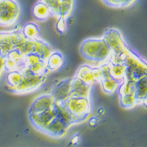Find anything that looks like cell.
<instances>
[{
  "instance_id": "obj_1",
  "label": "cell",
  "mask_w": 147,
  "mask_h": 147,
  "mask_svg": "<svg viewBox=\"0 0 147 147\" xmlns=\"http://www.w3.org/2000/svg\"><path fill=\"white\" fill-rule=\"evenodd\" d=\"M79 52L89 61L105 63L109 61L112 51L103 38H89L80 45Z\"/></svg>"
},
{
  "instance_id": "obj_2",
  "label": "cell",
  "mask_w": 147,
  "mask_h": 147,
  "mask_svg": "<svg viewBox=\"0 0 147 147\" xmlns=\"http://www.w3.org/2000/svg\"><path fill=\"white\" fill-rule=\"evenodd\" d=\"M65 107L74 119L75 124L85 121L91 110L90 97L71 96L64 101Z\"/></svg>"
},
{
  "instance_id": "obj_3",
  "label": "cell",
  "mask_w": 147,
  "mask_h": 147,
  "mask_svg": "<svg viewBox=\"0 0 147 147\" xmlns=\"http://www.w3.org/2000/svg\"><path fill=\"white\" fill-rule=\"evenodd\" d=\"M124 63L126 66L125 79L136 82L147 76V61L129 48Z\"/></svg>"
},
{
  "instance_id": "obj_4",
  "label": "cell",
  "mask_w": 147,
  "mask_h": 147,
  "mask_svg": "<svg viewBox=\"0 0 147 147\" xmlns=\"http://www.w3.org/2000/svg\"><path fill=\"white\" fill-rule=\"evenodd\" d=\"M21 8L17 0H0V27L10 28L17 24Z\"/></svg>"
},
{
  "instance_id": "obj_5",
  "label": "cell",
  "mask_w": 147,
  "mask_h": 147,
  "mask_svg": "<svg viewBox=\"0 0 147 147\" xmlns=\"http://www.w3.org/2000/svg\"><path fill=\"white\" fill-rule=\"evenodd\" d=\"M22 73V80L20 85L11 91L17 94H24L32 92L40 88L46 78V74H36L27 68L20 69Z\"/></svg>"
},
{
  "instance_id": "obj_6",
  "label": "cell",
  "mask_w": 147,
  "mask_h": 147,
  "mask_svg": "<svg viewBox=\"0 0 147 147\" xmlns=\"http://www.w3.org/2000/svg\"><path fill=\"white\" fill-rule=\"evenodd\" d=\"M103 39L107 43L112 51V55H118L127 48V43L119 30L109 28L103 34Z\"/></svg>"
},
{
  "instance_id": "obj_7",
  "label": "cell",
  "mask_w": 147,
  "mask_h": 147,
  "mask_svg": "<svg viewBox=\"0 0 147 147\" xmlns=\"http://www.w3.org/2000/svg\"><path fill=\"white\" fill-rule=\"evenodd\" d=\"M48 6L52 16L57 17H70L74 9L75 0H40Z\"/></svg>"
},
{
  "instance_id": "obj_8",
  "label": "cell",
  "mask_w": 147,
  "mask_h": 147,
  "mask_svg": "<svg viewBox=\"0 0 147 147\" xmlns=\"http://www.w3.org/2000/svg\"><path fill=\"white\" fill-rule=\"evenodd\" d=\"M75 76L88 85H92L94 82H100L102 80V70L99 67L83 64L78 68Z\"/></svg>"
},
{
  "instance_id": "obj_9",
  "label": "cell",
  "mask_w": 147,
  "mask_h": 147,
  "mask_svg": "<svg viewBox=\"0 0 147 147\" xmlns=\"http://www.w3.org/2000/svg\"><path fill=\"white\" fill-rule=\"evenodd\" d=\"M23 67L27 68L36 74H46L49 73L46 60L36 53H29L24 56Z\"/></svg>"
},
{
  "instance_id": "obj_10",
  "label": "cell",
  "mask_w": 147,
  "mask_h": 147,
  "mask_svg": "<svg viewBox=\"0 0 147 147\" xmlns=\"http://www.w3.org/2000/svg\"><path fill=\"white\" fill-rule=\"evenodd\" d=\"M55 117L56 111L54 107L50 110L42 111L41 113L28 114V118L31 125L40 131H42Z\"/></svg>"
},
{
  "instance_id": "obj_11",
  "label": "cell",
  "mask_w": 147,
  "mask_h": 147,
  "mask_svg": "<svg viewBox=\"0 0 147 147\" xmlns=\"http://www.w3.org/2000/svg\"><path fill=\"white\" fill-rule=\"evenodd\" d=\"M54 102V98L51 93L42 94L41 96H38L32 102L28 110V114L39 113L42 111L50 110L53 108Z\"/></svg>"
},
{
  "instance_id": "obj_12",
  "label": "cell",
  "mask_w": 147,
  "mask_h": 147,
  "mask_svg": "<svg viewBox=\"0 0 147 147\" xmlns=\"http://www.w3.org/2000/svg\"><path fill=\"white\" fill-rule=\"evenodd\" d=\"M72 78H67L60 81L54 85L51 94L55 101H65L72 95Z\"/></svg>"
},
{
  "instance_id": "obj_13",
  "label": "cell",
  "mask_w": 147,
  "mask_h": 147,
  "mask_svg": "<svg viewBox=\"0 0 147 147\" xmlns=\"http://www.w3.org/2000/svg\"><path fill=\"white\" fill-rule=\"evenodd\" d=\"M68 126L57 117H55L46 127L42 131V133L53 138H62L68 131Z\"/></svg>"
},
{
  "instance_id": "obj_14",
  "label": "cell",
  "mask_w": 147,
  "mask_h": 147,
  "mask_svg": "<svg viewBox=\"0 0 147 147\" xmlns=\"http://www.w3.org/2000/svg\"><path fill=\"white\" fill-rule=\"evenodd\" d=\"M72 95L74 96H83L90 97L92 85H90L83 82L82 80L74 76L72 78Z\"/></svg>"
},
{
  "instance_id": "obj_15",
  "label": "cell",
  "mask_w": 147,
  "mask_h": 147,
  "mask_svg": "<svg viewBox=\"0 0 147 147\" xmlns=\"http://www.w3.org/2000/svg\"><path fill=\"white\" fill-rule=\"evenodd\" d=\"M31 13H32V15L35 19L38 21H41V22L46 21L51 17H53L51 10L49 9L48 6L40 0H39L33 6L32 9H31Z\"/></svg>"
},
{
  "instance_id": "obj_16",
  "label": "cell",
  "mask_w": 147,
  "mask_h": 147,
  "mask_svg": "<svg viewBox=\"0 0 147 147\" xmlns=\"http://www.w3.org/2000/svg\"><path fill=\"white\" fill-rule=\"evenodd\" d=\"M65 62V58L62 53L59 51H53L49 55L47 59H46V64L49 72L57 71V69L62 67Z\"/></svg>"
},
{
  "instance_id": "obj_17",
  "label": "cell",
  "mask_w": 147,
  "mask_h": 147,
  "mask_svg": "<svg viewBox=\"0 0 147 147\" xmlns=\"http://www.w3.org/2000/svg\"><path fill=\"white\" fill-rule=\"evenodd\" d=\"M107 63L111 78L120 81V82H124V80L125 79V74H126V66L124 63L112 62L110 60L108 61Z\"/></svg>"
},
{
  "instance_id": "obj_18",
  "label": "cell",
  "mask_w": 147,
  "mask_h": 147,
  "mask_svg": "<svg viewBox=\"0 0 147 147\" xmlns=\"http://www.w3.org/2000/svg\"><path fill=\"white\" fill-rule=\"evenodd\" d=\"M135 98L137 105H141L147 97V76L141 78L135 82Z\"/></svg>"
},
{
  "instance_id": "obj_19",
  "label": "cell",
  "mask_w": 147,
  "mask_h": 147,
  "mask_svg": "<svg viewBox=\"0 0 147 147\" xmlns=\"http://www.w3.org/2000/svg\"><path fill=\"white\" fill-rule=\"evenodd\" d=\"M14 48L10 40V31H0V55L5 57Z\"/></svg>"
},
{
  "instance_id": "obj_20",
  "label": "cell",
  "mask_w": 147,
  "mask_h": 147,
  "mask_svg": "<svg viewBox=\"0 0 147 147\" xmlns=\"http://www.w3.org/2000/svg\"><path fill=\"white\" fill-rule=\"evenodd\" d=\"M6 72H7L6 78V85H8L10 90L12 91L20 85L22 80V73L20 70H13Z\"/></svg>"
},
{
  "instance_id": "obj_21",
  "label": "cell",
  "mask_w": 147,
  "mask_h": 147,
  "mask_svg": "<svg viewBox=\"0 0 147 147\" xmlns=\"http://www.w3.org/2000/svg\"><path fill=\"white\" fill-rule=\"evenodd\" d=\"M21 31L27 39H36L39 38L40 28L36 23H26L21 28Z\"/></svg>"
},
{
  "instance_id": "obj_22",
  "label": "cell",
  "mask_w": 147,
  "mask_h": 147,
  "mask_svg": "<svg viewBox=\"0 0 147 147\" xmlns=\"http://www.w3.org/2000/svg\"><path fill=\"white\" fill-rule=\"evenodd\" d=\"M100 83L102 85V89L105 93L113 94V92H115L118 89V87H119L122 82L114 79L111 77H109V78H102L100 81Z\"/></svg>"
},
{
  "instance_id": "obj_23",
  "label": "cell",
  "mask_w": 147,
  "mask_h": 147,
  "mask_svg": "<svg viewBox=\"0 0 147 147\" xmlns=\"http://www.w3.org/2000/svg\"><path fill=\"white\" fill-rule=\"evenodd\" d=\"M120 96L133 95L135 91V82L124 79L118 87Z\"/></svg>"
},
{
  "instance_id": "obj_24",
  "label": "cell",
  "mask_w": 147,
  "mask_h": 147,
  "mask_svg": "<svg viewBox=\"0 0 147 147\" xmlns=\"http://www.w3.org/2000/svg\"><path fill=\"white\" fill-rule=\"evenodd\" d=\"M52 51H53V49L48 43L46 42L45 41L40 39V38L39 39V45H38V48H37L36 54L40 56L42 59L46 60Z\"/></svg>"
},
{
  "instance_id": "obj_25",
  "label": "cell",
  "mask_w": 147,
  "mask_h": 147,
  "mask_svg": "<svg viewBox=\"0 0 147 147\" xmlns=\"http://www.w3.org/2000/svg\"><path fill=\"white\" fill-rule=\"evenodd\" d=\"M120 104L124 109H131L135 107L136 103L135 95H127L120 96Z\"/></svg>"
},
{
  "instance_id": "obj_26",
  "label": "cell",
  "mask_w": 147,
  "mask_h": 147,
  "mask_svg": "<svg viewBox=\"0 0 147 147\" xmlns=\"http://www.w3.org/2000/svg\"><path fill=\"white\" fill-rule=\"evenodd\" d=\"M136 0H105V4L113 8H124L132 5Z\"/></svg>"
},
{
  "instance_id": "obj_27",
  "label": "cell",
  "mask_w": 147,
  "mask_h": 147,
  "mask_svg": "<svg viewBox=\"0 0 147 147\" xmlns=\"http://www.w3.org/2000/svg\"><path fill=\"white\" fill-rule=\"evenodd\" d=\"M68 28V18L67 17H57L55 29L57 33L64 34Z\"/></svg>"
},
{
  "instance_id": "obj_28",
  "label": "cell",
  "mask_w": 147,
  "mask_h": 147,
  "mask_svg": "<svg viewBox=\"0 0 147 147\" xmlns=\"http://www.w3.org/2000/svg\"><path fill=\"white\" fill-rule=\"evenodd\" d=\"M6 71V64H5V57L0 55V78L3 76V73Z\"/></svg>"
},
{
  "instance_id": "obj_29",
  "label": "cell",
  "mask_w": 147,
  "mask_h": 147,
  "mask_svg": "<svg viewBox=\"0 0 147 147\" xmlns=\"http://www.w3.org/2000/svg\"><path fill=\"white\" fill-rule=\"evenodd\" d=\"M88 124L91 126H95V125L98 124V117H90L89 120H88Z\"/></svg>"
},
{
  "instance_id": "obj_30",
  "label": "cell",
  "mask_w": 147,
  "mask_h": 147,
  "mask_svg": "<svg viewBox=\"0 0 147 147\" xmlns=\"http://www.w3.org/2000/svg\"><path fill=\"white\" fill-rule=\"evenodd\" d=\"M79 142H80V137L79 136H76L73 139H72V143L73 145L78 144Z\"/></svg>"
},
{
  "instance_id": "obj_31",
  "label": "cell",
  "mask_w": 147,
  "mask_h": 147,
  "mask_svg": "<svg viewBox=\"0 0 147 147\" xmlns=\"http://www.w3.org/2000/svg\"><path fill=\"white\" fill-rule=\"evenodd\" d=\"M105 109H104L103 107H100L98 109V113L99 115H101V116L103 115V114L105 113Z\"/></svg>"
},
{
  "instance_id": "obj_32",
  "label": "cell",
  "mask_w": 147,
  "mask_h": 147,
  "mask_svg": "<svg viewBox=\"0 0 147 147\" xmlns=\"http://www.w3.org/2000/svg\"><path fill=\"white\" fill-rule=\"evenodd\" d=\"M142 105H143L144 107H147V97H146V99H144V100H143V102H142Z\"/></svg>"
}]
</instances>
